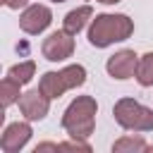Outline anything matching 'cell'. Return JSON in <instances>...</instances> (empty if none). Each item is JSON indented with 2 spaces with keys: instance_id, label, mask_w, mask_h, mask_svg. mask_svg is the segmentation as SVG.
<instances>
[{
  "instance_id": "9",
  "label": "cell",
  "mask_w": 153,
  "mask_h": 153,
  "mask_svg": "<svg viewBox=\"0 0 153 153\" xmlns=\"http://www.w3.org/2000/svg\"><path fill=\"white\" fill-rule=\"evenodd\" d=\"M31 134H33V131H31L29 120H26V122H12V124L5 127V131H2V136H0V148H2L5 153H19V151L29 143Z\"/></svg>"
},
{
  "instance_id": "13",
  "label": "cell",
  "mask_w": 153,
  "mask_h": 153,
  "mask_svg": "<svg viewBox=\"0 0 153 153\" xmlns=\"http://www.w3.org/2000/svg\"><path fill=\"white\" fill-rule=\"evenodd\" d=\"M7 74H10L12 79H17V81L24 86V84H29V81L33 79V74H36V62H33V60L17 62V65H12V67L7 69Z\"/></svg>"
},
{
  "instance_id": "12",
  "label": "cell",
  "mask_w": 153,
  "mask_h": 153,
  "mask_svg": "<svg viewBox=\"0 0 153 153\" xmlns=\"http://www.w3.org/2000/svg\"><path fill=\"white\" fill-rule=\"evenodd\" d=\"M136 81L148 88L153 86V53H143L139 57V65H136Z\"/></svg>"
},
{
  "instance_id": "15",
  "label": "cell",
  "mask_w": 153,
  "mask_h": 153,
  "mask_svg": "<svg viewBox=\"0 0 153 153\" xmlns=\"http://www.w3.org/2000/svg\"><path fill=\"white\" fill-rule=\"evenodd\" d=\"M5 7L10 10H19V7H29V0H0Z\"/></svg>"
},
{
  "instance_id": "8",
  "label": "cell",
  "mask_w": 153,
  "mask_h": 153,
  "mask_svg": "<svg viewBox=\"0 0 153 153\" xmlns=\"http://www.w3.org/2000/svg\"><path fill=\"white\" fill-rule=\"evenodd\" d=\"M19 110H22V115H24L29 122H38V120H43V117L48 115V110H50V98H48L41 88L26 91V93H22V98H19Z\"/></svg>"
},
{
  "instance_id": "17",
  "label": "cell",
  "mask_w": 153,
  "mask_h": 153,
  "mask_svg": "<svg viewBox=\"0 0 153 153\" xmlns=\"http://www.w3.org/2000/svg\"><path fill=\"white\" fill-rule=\"evenodd\" d=\"M50 2H67V0H50Z\"/></svg>"
},
{
  "instance_id": "14",
  "label": "cell",
  "mask_w": 153,
  "mask_h": 153,
  "mask_svg": "<svg viewBox=\"0 0 153 153\" xmlns=\"http://www.w3.org/2000/svg\"><path fill=\"white\" fill-rule=\"evenodd\" d=\"M146 148H148V143L141 136H122L112 143V153H124V151H129V153L136 151L139 153V151H146Z\"/></svg>"
},
{
  "instance_id": "10",
  "label": "cell",
  "mask_w": 153,
  "mask_h": 153,
  "mask_svg": "<svg viewBox=\"0 0 153 153\" xmlns=\"http://www.w3.org/2000/svg\"><path fill=\"white\" fill-rule=\"evenodd\" d=\"M91 17H93L91 5H81V7H76V10H72V12L65 14V19H62V29L69 31L72 36H76V33L86 26V22H88Z\"/></svg>"
},
{
  "instance_id": "11",
  "label": "cell",
  "mask_w": 153,
  "mask_h": 153,
  "mask_svg": "<svg viewBox=\"0 0 153 153\" xmlns=\"http://www.w3.org/2000/svg\"><path fill=\"white\" fill-rule=\"evenodd\" d=\"M22 84L17 81V79H12L10 74L0 81V103H2V108H10L12 103H19V98H22Z\"/></svg>"
},
{
  "instance_id": "2",
  "label": "cell",
  "mask_w": 153,
  "mask_h": 153,
  "mask_svg": "<svg viewBox=\"0 0 153 153\" xmlns=\"http://www.w3.org/2000/svg\"><path fill=\"white\" fill-rule=\"evenodd\" d=\"M96 112H98V103L93 96H76L62 115V129L72 139L86 141L96 129Z\"/></svg>"
},
{
  "instance_id": "1",
  "label": "cell",
  "mask_w": 153,
  "mask_h": 153,
  "mask_svg": "<svg viewBox=\"0 0 153 153\" xmlns=\"http://www.w3.org/2000/svg\"><path fill=\"white\" fill-rule=\"evenodd\" d=\"M134 33V19L127 14H96L88 26V43L93 48H108L112 43H122Z\"/></svg>"
},
{
  "instance_id": "3",
  "label": "cell",
  "mask_w": 153,
  "mask_h": 153,
  "mask_svg": "<svg viewBox=\"0 0 153 153\" xmlns=\"http://www.w3.org/2000/svg\"><path fill=\"white\" fill-rule=\"evenodd\" d=\"M115 122L127 131H153V110L136 98H120L112 108Z\"/></svg>"
},
{
  "instance_id": "7",
  "label": "cell",
  "mask_w": 153,
  "mask_h": 153,
  "mask_svg": "<svg viewBox=\"0 0 153 153\" xmlns=\"http://www.w3.org/2000/svg\"><path fill=\"white\" fill-rule=\"evenodd\" d=\"M136 65H139V55H136L134 50L124 48V50H117L115 55L108 57L105 69H108V74H110L112 79L124 81V79L136 76Z\"/></svg>"
},
{
  "instance_id": "4",
  "label": "cell",
  "mask_w": 153,
  "mask_h": 153,
  "mask_svg": "<svg viewBox=\"0 0 153 153\" xmlns=\"http://www.w3.org/2000/svg\"><path fill=\"white\" fill-rule=\"evenodd\" d=\"M84 81H86V69H84L81 65H67V67L60 69V72H45V74L41 76V81H38V88H41L50 100H55V98H60L65 91H72V88L84 86Z\"/></svg>"
},
{
  "instance_id": "16",
  "label": "cell",
  "mask_w": 153,
  "mask_h": 153,
  "mask_svg": "<svg viewBox=\"0 0 153 153\" xmlns=\"http://www.w3.org/2000/svg\"><path fill=\"white\" fill-rule=\"evenodd\" d=\"M98 2H103V5H117V2H122V0H98Z\"/></svg>"
},
{
  "instance_id": "6",
  "label": "cell",
  "mask_w": 153,
  "mask_h": 153,
  "mask_svg": "<svg viewBox=\"0 0 153 153\" xmlns=\"http://www.w3.org/2000/svg\"><path fill=\"white\" fill-rule=\"evenodd\" d=\"M50 22H53V12H50V7H45V5H29L22 14H19V29L24 31V33H29V36H38V33H43L48 26H50Z\"/></svg>"
},
{
  "instance_id": "5",
  "label": "cell",
  "mask_w": 153,
  "mask_h": 153,
  "mask_svg": "<svg viewBox=\"0 0 153 153\" xmlns=\"http://www.w3.org/2000/svg\"><path fill=\"white\" fill-rule=\"evenodd\" d=\"M41 53H43V57H45L48 62H65V60L72 57V53H74V38H72V33L65 31V29L53 31V33L43 41Z\"/></svg>"
}]
</instances>
